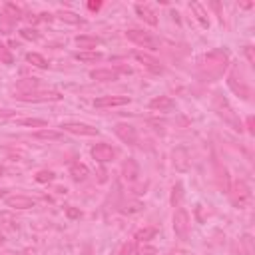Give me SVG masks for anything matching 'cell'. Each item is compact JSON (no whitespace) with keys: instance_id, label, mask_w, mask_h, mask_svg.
Segmentation results:
<instances>
[{"instance_id":"cell-21","label":"cell","mask_w":255,"mask_h":255,"mask_svg":"<svg viewBox=\"0 0 255 255\" xmlns=\"http://www.w3.org/2000/svg\"><path fill=\"white\" fill-rule=\"evenodd\" d=\"M38 86H40L38 78H24V80L16 82V92L18 94H30V92H36Z\"/></svg>"},{"instance_id":"cell-25","label":"cell","mask_w":255,"mask_h":255,"mask_svg":"<svg viewBox=\"0 0 255 255\" xmlns=\"http://www.w3.org/2000/svg\"><path fill=\"white\" fill-rule=\"evenodd\" d=\"M190 8L195 12V18L199 20V24H201L203 28H207V26H209V18H207V14H205V8H203L199 2H191Z\"/></svg>"},{"instance_id":"cell-24","label":"cell","mask_w":255,"mask_h":255,"mask_svg":"<svg viewBox=\"0 0 255 255\" xmlns=\"http://www.w3.org/2000/svg\"><path fill=\"white\" fill-rule=\"evenodd\" d=\"M56 16H58L62 22H66V24H84V18H82L80 14L72 12V10H60Z\"/></svg>"},{"instance_id":"cell-31","label":"cell","mask_w":255,"mask_h":255,"mask_svg":"<svg viewBox=\"0 0 255 255\" xmlns=\"http://www.w3.org/2000/svg\"><path fill=\"white\" fill-rule=\"evenodd\" d=\"M54 178H56V174H54L52 170H40V172L36 174V178H34V180H36L38 184H50Z\"/></svg>"},{"instance_id":"cell-7","label":"cell","mask_w":255,"mask_h":255,"mask_svg":"<svg viewBox=\"0 0 255 255\" xmlns=\"http://www.w3.org/2000/svg\"><path fill=\"white\" fill-rule=\"evenodd\" d=\"M114 134L128 146H138V130L132 126V124H126V122H120L114 126Z\"/></svg>"},{"instance_id":"cell-30","label":"cell","mask_w":255,"mask_h":255,"mask_svg":"<svg viewBox=\"0 0 255 255\" xmlns=\"http://www.w3.org/2000/svg\"><path fill=\"white\" fill-rule=\"evenodd\" d=\"M182 197H184V184H180V182H178V184L172 188V199H170V201H172V205H174V207H178V205L182 203Z\"/></svg>"},{"instance_id":"cell-32","label":"cell","mask_w":255,"mask_h":255,"mask_svg":"<svg viewBox=\"0 0 255 255\" xmlns=\"http://www.w3.org/2000/svg\"><path fill=\"white\" fill-rule=\"evenodd\" d=\"M20 36H22L24 40H30V42L40 40V32L34 30V28H22V30H20Z\"/></svg>"},{"instance_id":"cell-26","label":"cell","mask_w":255,"mask_h":255,"mask_svg":"<svg viewBox=\"0 0 255 255\" xmlns=\"http://www.w3.org/2000/svg\"><path fill=\"white\" fill-rule=\"evenodd\" d=\"M26 62H30L32 66H36V68H42V70H46L50 64H48V60L42 56V54H38V52H28L26 54Z\"/></svg>"},{"instance_id":"cell-23","label":"cell","mask_w":255,"mask_h":255,"mask_svg":"<svg viewBox=\"0 0 255 255\" xmlns=\"http://www.w3.org/2000/svg\"><path fill=\"white\" fill-rule=\"evenodd\" d=\"M74 58L78 62H86V64H92V62H100L104 56L102 52H96V50H88V52H76Z\"/></svg>"},{"instance_id":"cell-18","label":"cell","mask_w":255,"mask_h":255,"mask_svg":"<svg viewBox=\"0 0 255 255\" xmlns=\"http://www.w3.org/2000/svg\"><path fill=\"white\" fill-rule=\"evenodd\" d=\"M134 10H136V14L140 16V20H144V22L150 24V26H158V16H156V12H154L150 6H146V4H136Z\"/></svg>"},{"instance_id":"cell-38","label":"cell","mask_w":255,"mask_h":255,"mask_svg":"<svg viewBox=\"0 0 255 255\" xmlns=\"http://www.w3.org/2000/svg\"><path fill=\"white\" fill-rule=\"evenodd\" d=\"M243 54H245V58H247L249 64L255 62V60H253V46H245V48H243Z\"/></svg>"},{"instance_id":"cell-5","label":"cell","mask_w":255,"mask_h":255,"mask_svg":"<svg viewBox=\"0 0 255 255\" xmlns=\"http://www.w3.org/2000/svg\"><path fill=\"white\" fill-rule=\"evenodd\" d=\"M190 227H191L190 213L184 207H178L176 213H174V231H176V235L186 241L190 237Z\"/></svg>"},{"instance_id":"cell-34","label":"cell","mask_w":255,"mask_h":255,"mask_svg":"<svg viewBox=\"0 0 255 255\" xmlns=\"http://www.w3.org/2000/svg\"><path fill=\"white\" fill-rule=\"evenodd\" d=\"M142 207H144V203L132 201V203H128V205L122 209V213H138V211H142Z\"/></svg>"},{"instance_id":"cell-33","label":"cell","mask_w":255,"mask_h":255,"mask_svg":"<svg viewBox=\"0 0 255 255\" xmlns=\"http://www.w3.org/2000/svg\"><path fill=\"white\" fill-rule=\"evenodd\" d=\"M241 245L245 249V255H253V237L251 235H243L241 237Z\"/></svg>"},{"instance_id":"cell-8","label":"cell","mask_w":255,"mask_h":255,"mask_svg":"<svg viewBox=\"0 0 255 255\" xmlns=\"http://www.w3.org/2000/svg\"><path fill=\"white\" fill-rule=\"evenodd\" d=\"M62 132H68V134H76V136H98L100 130L90 124H84V122H66L60 126Z\"/></svg>"},{"instance_id":"cell-13","label":"cell","mask_w":255,"mask_h":255,"mask_svg":"<svg viewBox=\"0 0 255 255\" xmlns=\"http://www.w3.org/2000/svg\"><path fill=\"white\" fill-rule=\"evenodd\" d=\"M134 58H136L144 68H148V70L154 72V74H162V72H164V66L160 64V60H156L154 56H150V54H146V52H134Z\"/></svg>"},{"instance_id":"cell-28","label":"cell","mask_w":255,"mask_h":255,"mask_svg":"<svg viewBox=\"0 0 255 255\" xmlns=\"http://www.w3.org/2000/svg\"><path fill=\"white\" fill-rule=\"evenodd\" d=\"M16 124L18 126H26V128H42V130L48 126V122L42 120V118H20V120H16Z\"/></svg>"},{"instance_id":"cell-40","label":"cell","mask_w":255,"mask_h":255,"mask_svg":"<svg viewBox=\"0 0 255 255\" xmlns=\"http://www.w3.org/2000/svg\"><path fill=\"white\" fill-rule=\"evenodd\" d=\"M88 8H90L92 12H98V10L102 8V2H88Z\"/></svg>"},{"instance_id":"cell-11","label":"cell","mask_w":255,"mask_h":255,"mask_svg":"<svg viewBox=\"0 0 255 255\" xmlns=\"http://www.w3.org/2000/svg\"><path fill=\"white\" fill-rule=\"evenodd\" d=\"M120 72H130V68H98L90 72V78L96 82H114L120 78Z\"/></svg>"},{"instance_id":"cell-20","label":"cell","mask_w":255,"mask_h":255,"mask_svg":"<svg viewBox=\"0 0 255 255\" xmlns=\"http://www.w3.org/2000/svg\"><path fill=\"white\" fill-rule=\"evenodd\" d=\"M76 46L80 48V52L96 50V46H100V38L90 36V34H82V36H76Z\"/></svg>"},{"instance_id":"cell-15","label":"cell","mask_w":255,"mask_h":255,"mask_svg":"<svg viewBox=\"0 0 255 255\" xmlns=\"http://www.w3.org/2000/svg\"><path fill=\"white\" fill-rule=\"evenodd\" d=\"M215 184L219 188L221 193H227L229 191V186H231V180H229V172L225 166H221L219 162H215Z\"/></svg>"},{"instance_id":"cell-9","label":"cell","mask_w":255,"mask_h":255,"mask_svg":"<svg viewBox=\"0 0 255 255\" xmlns=\"http://www.w3.org/2000/svg\"><path fill=\"white\" fill-rule=\"evenodd\" d=\"M20 102H58L62 100V94L60 92H54V90H48V92H30V94H18L16 96Z\"/></svg>"},{"instance_id":"cell-43","label":"cell","mask_w":255,"mask_h":255,"mask_svg":"<svg viewBox=\"0 0 255 255\" xmlns=\"http://www.w3.org/2000/svg\"><path fill=\"white\" fill-rule=\"evenodd\" d=\"M2 241H4V235H2V233H0V243H2Z\"/></svg>"},{"instance_id":"cell-4","label":"cell","mask_w":255,"mask_h":255,"mask_svg":"<svg viewBox=\"0 0 255 255\" xmlns=\"http://www.w3.org/2000/svg\"><path fill=\"white\" fill-rule=\"evenodd\" d=\"M227 86H229V90L237 96V98H241V100H249L251 98V88L243 82V78H241V74L237 72V68H233L231 72H229V76H227Z\"/></svg>"},{"instance_id":"cell-37","label":"cell","mask_w":255,"mask_h":255,"mask_svg":"<svg viewBox=\"0 0 255 255\" xmlns=\"http://www.w3.org/2000/svg\"><path fill=\"white\" fill-rule=\"evenodd\" d=\"M156 253V247H140L134 251V255H154Z\"/></svg>"},{"instance_id":"cell-6","label":"cell","mask_w":255,"mask_h":255,"mask_svg":"<svg viewBox=\"0 0 255 255\" xmlns=\"http://www.w3.org/2000/svg\"><path fill=\"white\" fill-rule=\"evenodd\" d=\"M126 38L142 46V48H148V50H158V40L150 34V32H144V30H138V28H132L126 32Z\"/></svg>"},{"instance_id":"cell-22","label":"cell","mask_w":255,"mask_h":255,"mask_svg":"<svg viewBox=\"0 0 255 255\" xmlns=\"http://www.w3.org/2000/svg\"><path fill=\"white\" fill-rule=\"evenodd\" d=\"M2 16H6L10 22H18L20 18H22V10L16 6V4H12V2H6L4 6H2Z\"/></svg>"},{"instance_id":"cell-39","label":"cell","mask_w":255,"mask_h":255,"mask_svg":"<svg viewBox=\"0 0 255 255\" xmlns=\"http://www.w3.org/2000/svg\"><path fill=\"white\" fill-rule=\"evenodd\" d=\"M253 124H255V122H253V116H249V118H247V124H245L249 134H255V128H253Z\"/></svg>"},{"instance_id":"cell-29","label":"cell","mask_w":255,"mask_h":255,"mask_svg":"<svg viewBox=\"0 0 255 255\" xmlns=\"http://www.w3.org/2000/svg\"><path fill=\"white\" fill-rule=\"evenodd\" d=\"M34 138H38V140H60L62 138V132H56V130H38L36 134H34Z\"/></svg>"},{"instance_id":"cell-3","label":"cell","mask_w":255,"mask_h":255,"mask_svg":"<svg viewBox=\"0 0 255 255\" xmlns=\"http://www.w3.org/2000/svg\"><path fill=\"white\" fill-rule=\"evenodd\" d=\"M227 195H229V201H231L233 207H245V205L249 203V199H251V188L247 186V182L235 180V182L229 186Z\"/></svg>"},{"instance_id":"cell-19","label":"cell","mask_w":255,"mask_h":255,"mask_svg":"<svg viewBox=\"0 0 255 255\" xmlns=\"http://www.w3.org/2000/svg\"><path fill=\"white\" fill-rule=\"evenodd\" d=\"M88 176H90V170H88V166H86V164L74 162V164L70 166V178H72L76 184L86 182V180H88Z\"/></svg>"},{"instance_id":"cell-12","label":"cell","mask_w":255,"mask_h":255,"mask_svg":"<svg viewBox=\"0 0 255 255\" xmlns=\"http://www.w3.org/2000/svg\"><path fill=\"white\" fill-rule=\"evenodd\" d=\"M132 100L128 98V96H100L94 100V108H118V106H128Z\"/></svg>"},{"instance_id":"cell-41","label":"cell","mask_w":255,"mask_h":255,"mask_svg":"<svg viewBox=\"0 0 255 255\" xmlns=\"http://www.w3.org/2000/svg\"><path fill=\"white\" fill-rule=\"evenodd\" d=\"M6 193H8V190H0V199L6 197Z\"/></svg>"},{"instance_id":"cell-42","label":"cell","mask_w":255,"mask_h":255,"mask_svg":"<svg viewBox=\"0 0 255 255\" xmlns=\"http://www.w3.org/2000/svg\"><path fill=\"white\" fill-rule=\"evenodd\" d=\"M2 176H4V168H2V166H0V178H2Z\"/></svg>"},{"instance_id":"cell-14","label":"cell","mask_w":255,"mask_h":255,"mask_svg":"<svg viewBox=\"0 0 255 255\" xmlns=\"http://www.w3.org/2000/svg\"><path fill=\"white\" fill-rule=\"evenodd\" d=\"M138 176H140V166H138V162L134 160V158H128L124 164H122V178L126 180V182H136L138 180Z\"/></svg>"},{"instance_id":"cell-2","label":"cell","mask_w":255,"mask_h":255,"mask_svg":"<svg viewBox=\"0 0 255 255\" xmlns=\"http://www.w3.org/2000/svg\"><path fill=\"white\" fill-rule=\"evenodd\" d=\"M211 106H213V110H215V114L223 120V124H227L233 132H243V124H241V120L237 118V114H235V110L231 108V104H229V100L221 94V92H215L213 94V98H211Z\"/></svg>"},{"instance_id":"cell-16","label":"cell","mask_w":255,"mask_h":255,"mask_svg":"<svg viewBox=\"0 0 255 255\" xmlns=\"http://www.w3.org/2000/svg\"><path fill=\"white\" fill-rule=\"evenodd\" d=\"M6 205L10 209H32L36 205V201L28 195H8L6 197Z\"/></svg>"},{"instance_id":"cell-10","label":"cell","mask_w":255,"mask_h":255,"mask_svg":"<svg viewBox=\"0 0 255 255\" xmlns=\"http://www.w3.org/2000/svg\"><path fill=\"white\" fill-rule=\"evenodd\" d=\"M90 154H92V158H94L98 164H108V162H112V160L116 158V150H114L110 144H106V142L96 144V146L90 150Z\"/></svg>"},{"instance_id":"cell-1","label":"cell","mask_w":255,"mask_h":255,"mask_svg":"<svg viewBox=\"0 0 255 255\" xmlns=\"http://www.w3.org/2000/svg\"><path fill=\"white\" fill-rule=\"evenodd\" d=\"M229 66V54L221 48H215L199 60V78L203 82H215L219 80Z\"/></svg>"},{"instance_id":"cell-35","label":"cell","mask_w":255,"mask_h":255,"mask_svg":"<svg viewBox=\"0 0 255 255\" xmlns=\"http://www.w3.org/2000/svg\"><path fill=\"white\" fill-rule=\"evenodd\" d=\"M0 62H4V64H12V56L10 52L6 50V46L0 44Z\"/></svg>"},{"instance_id":"cell-27","label":"cell","mask_w":255,"mask_h":255,"mask_svg":"<svg viewBox=\"0 0 255 255\" xmlns=\"http://www.w3.org/2000/svg\"><path fill=\"white\" fill-rule=\"evenodd\" d=\"M158 235V229L156 227H144V229H138L136 231V235H134V239L138 241V243H146V241H150V239H154Z\"/></svg>"},{"instance_id":"cell-36","label":"cell","mask_w":255,"mask_h":255,"mask_svg":"<svg viewBox=\"0 0 255 255\" xmlns=\"http://www.w3.org/2000/svg\"><path fill=\"white\" fill-rule=\"evenodd\" d=\"M66 217H68V219H80V217H82V211H80L78 207H72V205H70V207H66Z\"/></svg>"},{"instance_id":"cell-17","label":"cell","mask_w":255,"mask_h":255,"mask_svg":"<svg viewBox=\"0 0 255 255\" xmlns=\"http://www.w3.org/2000/svg\"><path fill=\"white\" fill-rule=\"evenodd\" d=\"M150 110H154V112H172L174 108H176V102L170 98V96H156L154 100H150Z\"/></svg>"}]
</instances>
